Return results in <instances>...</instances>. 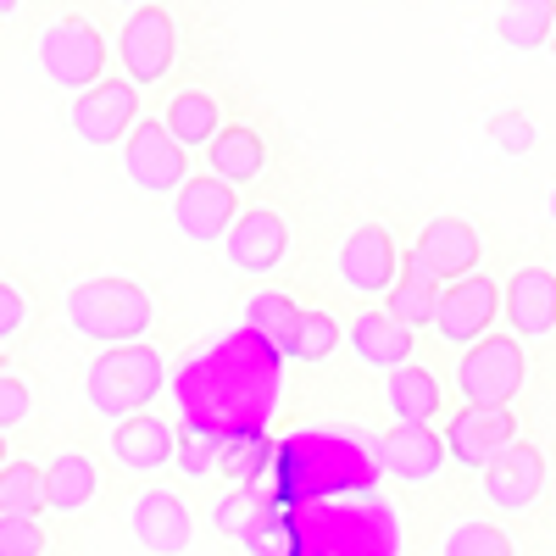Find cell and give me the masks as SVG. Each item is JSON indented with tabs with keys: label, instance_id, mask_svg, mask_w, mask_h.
I'll list each match as a JSON object with an SVG mask.
<instances>
[{
	"label": "cell",
	"instance_id": "obj_8",
	"mask_svg": "<svg viewBox=\"0 0 556 556\" xmlns=\"http://www.w3.org/2000/svg\"><path fill=\"white\" fill-rule=\"evenodd\" d=\"M501 317V285L484 273H468L456 278V285H445L440 295V317H434V334L456 351H468L490 334V323Z\"/></svg>",
	"mask_w": 556,
	"mask_h": 556
},
{
	"label": "cell",
	"instance_id": "obj_38",
	"mask_svg": "<svg viewBox=\"0 0 556 556\" xmlns=\"http://www.w3.org/2000/svg\"><path fill=\"white\" fill-rule=\"evenodd\" d=\"M0 468H7V434H0Z\"/></svg>",
	"mask_w": 556,
	"mask_h": 556
},
{
	"label": "cell",
	"instance_id": "obj_11",
	"mask_svg": "<svg viewBox=\"0 0 556 556\" xmlns=\"http://www.w3.org/2000/svg\"><path fill=\"white\" fill-rule=\"evenodd\" d=\"M340 278H345V290H356V295H390V285L401 278V251H395V235L384 223H362V228L345 235Z\"/></svg>",
	"mask_w": 556,
	"mask_h": 556
},
{
	"label": "cell",
	"instance_id": "obj_24",
	"mask_svg": "<svg viewBox=\"0 0 556 556\" xmlns=\"http://www.w3.org/2000/svg\"><path fill=\"white\" fill-rule=\"evenodd\" d=\"M162 123L173 128L178 146L206 151L212 139H217V128H223V112H217V96H212V89L190 84V89H178V96L167 101V117H162Z\"/></svg>",
	"mask_w": 556,
	"mask_h": 556
},
{
	"label": "cell",
	"instance_id": "obj_33",
	"mask_svg": "<svg viewBox=\"0 0 556 556\" xmlns=\"http://www.w3.org/2000/svg\"><path fill=\"white\" fill-rule=\"evenodd\" d=\"M0 556H45L39 518H0Z\"/></svg>",
	"mask_w": 556,
	"mask_h": 556
},
{
	"label": "cell",
	"instance_id": "obj_41",
	"mask_svg": "<svg viewBox=\"0 0 556 556\" xmlns=\"http://www.w3.org/2000/svg\"><path fill=\"white\" fill-rule=\"evenodd\" d=\"M551 39H556V34H551ZM551 51H556V45H551Z\"/></svg>",
	"mask_w": 556,
	"mask_h": 556
},
{
	"label": "cell",
	"instance_id": "obj_35",
	"mask_svg": "<svg viewBox=\"0 0 556 556\" xmlns=\"http://www.w3.org/2000/svg\"><path fill=\"white\" fill-rule=\"evenodd\" d=\"M28 317H34L28 295H23L17 285H7V278H0V345H12V340L28 329Z\"/></svg>",
	"mask_w": 556,
	"mask_h": 556
},
{
	"label": "cell",
	"instance_id": "obj_40",
	"mask_svg": "<svg viewBox=\"0 0 556 556\" xmlns=\"http://www.w3.org/2000/svg\"><path fill=\"white\" fill-rule=\"evenodd\" d=\"M551 223H556V190H551Z\"/></svg>",
	"mask_w": 556,
	"mask_h": 556
},
{
	"label": "cell",
	"instance_id": "obj_5",
	"mask_svg": "<svg viewBox=\"0 0 556 556\" xmlns=\"http://www.w3.org/2000/svg\"><path fill=\"white\" fill-rule=\"evenodd\" d=\"M123 173L139 195H178L190 184V146H178L167 123L139 117L123 139Z\"/></svg>",
	"mask_w": 556,
	"mask_h": 556
},
{
	"label": "cell",
	"instance_id": "obj_30",
	"mask_svg": "<svg viewBox=\"0 0 556 556\" xmlns=\"http://www.w3.org/2000/svg\"><path fill=\"white\" fill-rule=\"evenodd\" d=\"M340 345V323L329 312H306L295 317V334H290V362H323V356H334Z\"/></svg>",
	"mask_w": 556,
	"mask_h": 556
},
{
	"label": "cell",
	"instance_id": "obj_18",
	"mask_svg": "<svg viewBox=\"0 0 556 556\" xmlns=\"http://www.w3.org/2000/svg\"><path fill=\"white\" fill-rule=\"evenodd\" d=\"M112 456L123 462L128 473H156L178 456V429L156 412H134L112 429Z\"/></svg>",
	"mask_w": 556,
	"mask_h": 556
},
{
	"label": "cell",
	"instance_id": "obj_29",
	"mask_svg": "<svg viewBox=\"0 0 556 556\" xmlns=\"http://www.w3.org/2000/svg\"><path fill=\"white\" fill-rule=\"evenodd\" d=\"M440 556H513V534L490 518H462L445 529Z\"/></svg>",
	"mask_w": 556,
	"mask_h": 556
},
{
	"label": "cell",
	"instance_id": "obj_19",
	"mask_svg": "<svg viewBox=\"0 0 556 556\" xmlns=\"http://www.w3.org/2000/svg\"><path fill=\"white\" fill-rule=\"evenodd\" d=\"M351 351L362 367H384V374H395V367L412 362V345H417V329H406V323L395 312H362L351 323Z\"/></svg>",
	"mask_w": 556,
	"mask_h": 556
},
{
	"label": "cell",
	"instance_id": "obj_25",
	"mask_svg": "<svg viewBox=\"0 0 556 556\" xmlns=\"http://www.w3.org/2000/svg\"><path fill=\"white\" fill-rule=\"evenodd\" d=\"M495 34L506 51H540L556 34V0H506L495 17Z\"/></svg>",
	"mask_w": 556,
	"mask_h": 556
},
{
	"label": "cell",
	"instance_id": "obj_6",
	"mask_svg": "<svg viewBox=\"0 0 556 556\" xmlns=\"http://www.w3.org/2000/svg\"><path fill=\"white\" fill-rule=\"evenodd\" d=\"M117 62H123V78H134L139 89H151L173 73L178 62V28L162 7H134V17L123 23L117 34Z\"/></svg>",
	"mask_w": 556,
	"mask_h": 556
},
{
	"label": "cell",
	"instance_id": "obj_2",
	"mask_svg": "<svg viewBox=\"0 0 556 556\" xmlns=\"http://www.w3.org/2000/svg\"><path fill=\"white\" fill-rule=\"evenodd\" d=\"M162 384H167V362H162L156 345H146V340L106 345L84 374V401L101 417H112V424H123V417H134V412H151Z\"/></svg>",
	"mask_w": 556,
	"mask_h": 556
},
{
	"label": "cell",
	"instance_id": "obj_32",
	"mask_svg": "<svg viewBox=\"0 0 556 556\" xmlns=\"http://www.w3.org/2000/svg\"><path fill=\"white\" fill-rule=\"evenodd\" d=\"M173 462H178V473H184V479H206L217 462H223V440L190 429V434H178V456H173Z\"/></svg>",
	"mask_w": 556,
	"mask_h": 556
},
{
	"label": "cell",
	"instance_id": "obj_36",
	"mask_svg": "<svg viewBox=\"0 0 556 556\" xmlns=\"http://www.w3.org/2000/svg\"><path fill=\"white\" fill-rule=\"evenodd\" d=\"M28 412H34V390L23 379H12V374H0V434L28 424Z\"/></svg>",
	"mask_w": 556,
	"mask_h": 556
},
{
	"label": "cell",
	"instance_id": "obj_13",
	"mask_svg": "<svg viewBox=\"0 0 556 556\" xmlns=\"http://www.w3.org/2000/svg\"><path fill=\"white\" fill-rule=\"evenodd\" d=\"M518 440V424H513V406H462L451 424H445V451L451 462H462V468H479L495 451H506Z\"/></svg>",
	"mask_w": 556,
	"mask_h": 556
},
{
	"label": "cell",
	"instance_id": "obj_34",
	"mask_svg": "<svg viewBox=\"0 0 556 556\" xmlns=\"http://www.w3.org/2000/svg\"><path fill=\"white\" fill-rule=\"evenodd\" d=\"M490 134H495V146H501L506 156H529V151H534V123H529L523 112H495V117H490Z\"/></svg>",
	"mask_w": 556,
	"mask_h": 556
},
{
	"label": "cell",
	"instance_id": "obj_21",
	"mask_svg": "<svg viewBox=\"0 0 556 556\" xmlns=\"http://www.w3.org/2000/svg\"><path fill=\"white\" fill-rule=\"evenodd\" d=\"M101 490V473H96V462H89L84 451H62L51 468H45V513H84L89 501H96Z\"/></svg>",
	"mask_w": 556,
	"mask_h": 556
},
{
	"label": "cell",
	"instance_id": "obj_37",
	"mask_svg": "<svg viewBox=\"0 0 556 556\" xmlns=\"http://www.w3.org/2000/svg\"><path fill=\"white\" fill-rule=\"evenodd\" d=\"M17 7H23V0H0V17H12Z\"/></svg>",
	"mask_w": 556,
	"mask_h": 556
},
{
	"label": "cell",
	"instance_id": "obj_28",
	"mask_svg": "<svg viewBox=\"0 0 556 556\" xmlns=\"http://www.w3.org/2000/svg\"><path fill=\"white\" fill-rule=\"evenodd\" d=\"M267 506H273V495L267 490H251V484H235L217 506H212V529L217 534H228V540H245L262 518H267Z\"/></svg>",
	"mask_w": 556,
	"mask_h": 556
},
{
	"label": "cell",
	"instance_id": "obj_4",
	"mask_svg": "<svg viewBox=\"0 0 556 556\" xmlns=\"http://www.w3.org/2000/svg\"><path fill=\"white\" fill-rule=\"evenodd\" d=\"M529 379V356L518 334H484L456 362V390L468 406H506Z\"/></svg>",
	"mask_w": 556,
	"mask_h": 556
},
{
	"label": "cell",
	"instance_id": "obj_10",
	"mask_svg": "<svg viewBox=\"0 0 556 556\" xmlns=\"http://www.w3.org/2000/svg\"><path fill=\"white\" fill-rule=\"evenodd\" d=\"M128 534L139 540V551L151 556H184L195 540V518L190 506L178 501V490H139L134 506H128Z\"/></svg>",
	"mask_w": 556,
	"mask_h": 556
},
{
	"label": "cell",
	"instance_id": "obj_22",
	"mask_svg": "<svg viewBox=\"0 0 556 556\" xmlns=\"http://www.w3.org/2000/svg\"><path fill=\"white\" fill-rule=\"evenodd\" d=\"M384 406L395 412V424H434L440 406H445V390H440V379L429 374V367L406 362L384 384Z\"/></svg>",
	"mask_w": 556,
	"mask_h": 556
},
{
	"label": "cell",
	"instance_id": "obj_3",
	"mask_svg": "<svg viewBox=\"0 0 556 556\" xmlns=\"http://www.w3.org/2000/svg\"><path fill=\"white\" fill-rule=\"evenodd\" d=\"M39 73L51 78L56 89H89V84H101L106 78V39L101 28L67 12V17H51L39 28Z\"/></svg>",
	"mask_w": 556,
	"mask_h": 556
},
{
	"label": "cell",
	"instance_id": "obj_15",
	"mask_svg": "<svg viewBox=\"0 0 556 556\" xmlns=\"http://www.w3.org/2000/svg\"><path fill=\"white\" fill-rule=\"evenodd\" d=\"M223 256H228V267L235 273H251V278H262V273H273L278 262L290 256V223L278 217V212H245L235 228H228V240H223Z\"/></svg>",
	"mask_w": 556,
	"mask_h": 556
},
{
	"label": "cell",
	"instance_id": "obj_9",
	"mask_svg": "<svg viewBox=\"0 0 556 556\" xmlns=\"http://www.w3.org/2000/svg\"><path fill=\"white\" fill-rule=\"evenodd\" d=\"M173 223L190 245H212V240H228V228L240 223V195L228 178H190L184 190L173 195Z\"/></svg>",
	"mask_w": 556,
	"mask_h": 556
},
{
	"label": "cell",
	"instance_id": "obj_20",
	"mask_svg": "<svg viewBox=\"0 0 556 556\" xmlns=\"http://www.w3.org/2000/svg\"><path fill=\"white\" fill-rule=\"evenodd\" d=\"M440 295H445V285L424 267V262H401V278L390 285V295H384V312H395L406 329H434V317H440Z\"/></svg>",
	"mask_w": 556,
	"mask_h": 556
},
{
	"label": "cell",
	"instance_id": "obj_1",
	"mask_svg": "<svg viewBox=\"0 0 556 556\" xmlns=\"http://www.w3.org/2000/svg\"><path fill=\"white\" fill-rule=\"evenodd\" d=\"M156 323V301L134 278H84L67 290V329L96 345H134Z\"/></svg>",
	"mask_w": 556,
	"mask_h": 556
},
{
	"label": "cell",
	"instance_id": "obj_23",
	"mask_svg": "<svg viewBox=\"0 0 556 556\" xmlns=\"http://www.w3.org/2000/svg\"><path fill=\"white\" fill-rule=\"evenodd\" d=\"M206 167H212L217 178H228L235 190H240V184H251V178H262V167H267V146H262V134H256V128H245V123L217 128V139L206 146Z\"/></svg>",
	"mask_w": 556,
	"mask_h": 556
},
{
	"label": "cell",
	"instance_id": "obj_27",
	"mask_svg": "<svg viewBox=\"0 0 556 556\" xmlns=\"http://www.w3.org/2000/svg\"><path fill=\"white\" fill-rule=\"evenodd\" d=\"M45 513V468L7 462L0 468V518H39Z\"/></svg>",
	"mask_w": 556,
	"mask_h": 556
},
{
	"label": "cell",
	"instance_id": "obj_16",
	"mask_svg": "<svg viewBox=\"0 0 556 556\" xmlns=\"http://www.w3.org/2000/svg\"><path fill=\"white\" fill-rule=\"evenodd\" d=\"M412 256L424 262L440 285H456V278L479 273V235H473V223H462V217H434V223H424Z\"/></svg>",
	"mask_w": 556,
	"mask_h": 556
},
{
	"label": "cell",
	"instance_id": "obj_26",
	"mask_svg": "<svg viewBox=\"0 0 556 556\" xmlns=\"http://www.w3.org/2000/svg\"><path fill=\"white\" fill-rule=\"evenodd\" d=\"M295 317H301V306L290 301V295H273V290H262L251 306H245V329L278 356V362H290V334H295Z\"/></svg>",
	"mask_w": 556,
	"mask_h": 556
},
{
	"label": "cell",
	"instance_id": "obj_39",
	"mask_svg": "<svg viewBox=\"0 0 556 556\" xmlns=\"http://www.w3.org/2000/svg\"><path fill=\"white\" fill-rule=\"evenodd\" d=\"M117 7H146V0H117Z\"/></svg>",
	"mask_w": 556,
	"mask_h": 556
},
{
	"label": "cell",
	"instance_id": "obj_31",
	"mask_svg": "<svg viewBox=\"0 0 556 556\" xmlns=\"http://www.w3.org/2000/svg\"><path fill=\"white\" fill-rule=\"evenodd\" d=\"M267 456H273V445L262 440V429H240V434H228L217 468H223L228 479H235V484H251V479L267 468Z\"/></svg>",
	"mask_w": 556,
	"mask_h": 556
},
{
	"label": "cell",
	"instance_id": "obj_17",
	"mask_svg": "<svg viewBox=\"0 0 556 556\" xmlns=\"http://www.w3.org/2000/svg\"><path fill=\"white\" fill-rule=\"evenodd\" d=\"M501 312L513 317L518 340H545L556 329V273L551 267H518L513 285L501 290Z\"/></svg>",
	"mask_w": 556,
	"mask_h": 556
},
{
	"label": "cell",
	"instance_id": "obj_7",
	"mask_svg": "<svg viewBox=\"0 0 556 556\" xmlns=\"http://www.w3.org/2000/svg\"><path fill=\"white\" fill-rule=\"evenodd\" d=\"M67 123L84 146H117V139H128L134 123H139V84L134 78H101V84L78 89Z\"/></svg>",
	"mask_w": 556,
	"mask_h": 556
},
{
	"label": "cell",
	"instance_id": "obj_14",
	"mask_svg": "<svg viewBox=\"0 0 556 556\" xmlns=\"http://www.w3.org/2000/svg\"><path fill=\"white\" fill-rule=\"evenodd\" d=\"M379 451V468L395 479V484H429L440 468H445V434H434L429 424H395L390 434L374 440Z\"/></svg>",
	"mask_w": 556,
	"mask_h": 556
},
{
	"label": "cell",
	"instance_id": "obj_12",
	"mask_svg": "<svg viewBox=\"0 0 556 556\" xmlns=\"http://www.w3.org/2000/svg\"><path fill=\"white\" fill-rule=\"evenodd\" d=\"M484 501L495 513H529L545 490V456L529 445V440H513L506 451H495L484 462Z\"/></svg>",
	"mask_w": 556,
	"mask_h": 556
}]
</instances>
